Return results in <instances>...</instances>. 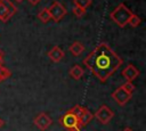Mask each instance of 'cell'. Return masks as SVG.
I'll return each instance as SVG.
<instances>
[{
    "label": "cell",
    "mask_w": 146,
    "mask_h": 131,
    "mask_svg": "<svg viewBox=\"0 0 146 131\" xmlns=\"http://www.w3.org/2000/svg\"><path fill=\"white\" fill-rule=\"evenodd\" d=\"M68 112H71L72 114L75 115V117L78 118L79 124H80L81 128L86 126L87 124H89L91 122V120L94 118V115L91 114V112L87 107L81 106V105H75L74 107L68 109Z\"/></svg>",
    "instance_id": "3"
},
{
    "label": "cell",
    "mask_w": 146,
    "mask_h": 131,
    "mask_svg": "<svg viewBox=\"0 0 146 131\" xmlns=\"http://www.w3.org/2000/svg\"><path fill=\"white\" fill-rule=\"evenodd\" d=\"M0 2L6 7V9L10 13L11 16H14V15L17 13V8H16V6H15L10 0H0Z\"/></svg>",
    "instance_id": "15"
},
{
    "label": "cell",
    "mask_w": 146,
    "mask_h": 131,
    "mask_svg": "<svg viewBox=\"0 0 146 131\" xmlns=\"http://www.w3.org/2000/svg\"><path fill=\"white\" fill-rule=\"evenodd\" d=\"M122 64L123 59L106 42L97 44L83 59V65L100 82H106Z\"/></svg>",
    "instance_id": "1"
},
{
    "label": "cell",
    "mask_w": 146,
    "mask_h": 131,
    "mask_svg": "<svg viewBox=\"0 0 146 131\" xmlns=\"http://www.w3.org/2000/svg\"><path fill=\"white\" fill-rule=\"evenodd\" d=\"M15 1H17V2H22L23 0H15Z\"/></svg>",
    "instance_id": "25"
},
{
    "label": "cell",
    "mask_w": 146,
    "mask_h": 131,
    "mask_svg": "<svg viewBox=\"0 0 146 131\" xmlns=\"http://www.w3.org/2000/svg\"><path fill=\"white\" fill-rule=\"evenodd\" d=\"M132 14H133V13H132L128 7H125L124 3H120L119 6H116V7L111 11L110 18H111L117 26L124 27V26L128 24V22H129V19H130V17H131Z\"/></svg>",
    "instance_id": "2"
},
{
    "label": "cell",
    "mask_w": 146,
    "mask_h": 131,
    "mask_svg": "<svg viewBox=\"0 0 146 131\" xmlns=\"http://www.w3.org/2000/svg\"><path fill=\"white\" fill-rule=\"evenodd\" d=\"M10 75H11V72L8 68H6L5 66H0V83L6 79H8Z\"/></svg>",
    "instance_id": "16"
},
{
    "label": "cell",
    "mask_w": 146,
    "mask_h": 131,
    "mask_svg": "<svg viewBox=\"0 0 146 131\" xmlns=\"http://www.w3.org/2000/svg\"><path fill=\"white\" fill-rule=\"evenodd\" d=\"M27 1H29V2L31 3V5H33V6H35V5H38V3H39V2L41 1V0H27Z\"/></svg>",
    "instance_id": "22"
},
{
    "label": "cell",
    "mask_w": 146,
    "mask_h": 131,
    "mask_svg": "<svg viewBox=\"0 0 146 131\" xmlns=\"http://www.w3.org/2000/svg\"><path fill=\"white\" fill-rule=\"evenodd\" d=\"M72 11H73V14H74L76 17H82V16L86 14V9H82V8L76 7V6H74V7L72 8Z\"/></svg>",
    "instance_id": "20"
},
{
    "label": "cell",
    "mask_w": 146,
    "mask_h": 131,
    "mask_svg": "<svg viewBox=\"0 0 146 131\" xmlns=\"http://www.w3.org/2000/svg\"><path fill=\"white\" fill-rule=\"evenodd\" d=\"M11 17H13V16L10 15V13H9V11L6 9V7L0 2V21L3 22V23H6V22H8Z\"/></svg>",
    "instance_id": "13"
},
{
    "label": "cell",
    "mask_w": 146,
    "mask_h": 131,
    "mask_svg": "<svg viewBox=\"0 0 146 131\" xmlns=\"http://www.w3.org/2000/svg\"><path fill=\"white\" fill-rule=\"evenodd\" d=\"M38 18H39L42 23H48V22L51 19L48 8H42V9L39 11V14H38Z\"/></svg>",
    "instance_id": "14"
},
{
    "label": "cell",
    "mask_w": 146,
    "mask_h": 131,
    "mask_svg": "<svg viewBox=\"0 0 146 131\" xmlns=\"http://www.w3.org/2000/svg\"><path fill=\"white\" fill-rule=\"evenodd\" d=\"M94 116H95L102 124H107V123H110L111 120L113 118L114 112H113L110 107H107L106 105H103V106H100V107L97 109V112L95 113Z\"/></svg>",
    "instance_id": "6"
},
{
    "label": "cell",
    "mask_w": 146,
    "mask_h": 131,
    "mask_svg": "<svg viewBox=\"0 0 146 131\" xmlns=\"http://www.w3.org/2000/svg\"><path fill=\"white\" fill-rule=\"evenodd\" d=\"M3 124H5V122H3V120H2L1 117H0V129H1L2 126H3Z\"/></svg>",
    "instance_id": "23"
},
{
    "label": "cell",
    "mask_w": 146,
    "mask_h": 131,
    "mask_svg": "<svg viewBox=\"0 0 146 131\" xmlns=\"http://www.w3.org/2000/svg\"><path fill=\"white\" fill-rule=\"evenodd\" d=\"M140 23H141V18H140L139 16L135 15V14L131 15V17H130V19H129V22H128V24L131 25L132 27H137L138 25H140Z\"/></svg>",
    "instance_id": "17"
},
{
    "label": "cell",
    "mask_w": 146,
    "mask_h": 131,
    "mask_svg": "<svg viewBox=\"0 0 146 131\" xmlns=\"http://www.w3.org/2000/svg\"><path fill=\"white\" fill-rule=\"evenodd\" d=\"M48 10H49V14H50L51 19H54L55 22H59L67 14L66 8L59 1H54L50 5V7L48 8Z\"/></svg>",
    "instance_id": "5"
},
{
    "label": "cell",
    "mask_w": 146,
    "mask_h": 131,
    "mask_svg": "<svg viewBox=\"0 0 146 131\" xmlns=\"http://www.w3.org/2000/svg\"><path fill=\"white\" fill-rule=\"evenodd\" d=\"M68 50H70V52H71L73 56L78 57V56H80V55L83 52V50H84V46H83L81 42L75 41V42H73V43L70 46Z\"/></svg>",
    "instance_id": "12"
},
{
    "label": "cell",
    "mask_w": 146,
    "mask_h": 131,
    "mask_svg": "<svg viewBox=\"0 0 146 131\" xmlns=\"http://www.w3.org/2000/svg\"><path fill=\"white\" fill-rule=\"evenodd\" d=\"M83 74H84V71L83 68L80 66V65H74L70 68V76L74 80H80L83 77Z\"/></svg>",
    "instance_id": "11"
},
{
    "label": "cell",
    "mask_w": 146,
    "mask_h": 131,
    "mask_svg": "<svg viewBox=\"0 0 146 131\" xmlns=\"http://www.w3.org/2000/svg\"><path fill=\"white\" fill-rule=\"evenodd\" d=\"M48 57H49V59L51 60V62H54V63H59L63 58H64V56H65V52H64V50H62V48H59L58 46H55V47H52L49 51H48Z\"/></svg>",
    "instance_id": "10"
},
{
    "label": "cell",
    "mask_w": 146,
    "mask_h": 131,
    "mask_svg": "<svg viewBox=\"0 0 146 131\" xmlns=\"http://www.w3.org/2000/svg\"><path fill=\"white\" fill-rule=\"evenodd\" d=\"M3 51L0 49V66H2V63H3Z\"/></svg>",
    "instance_id": "21"
},
{
    "label": "cell",
    "mask_w": 146,
    "mask_h": 131,
    "mask_svg": "<svg viewBox=\"0 0 146 131\" xmlns=\"http://www.w3.org/2000/svg\"><path fill=\"white\" fill-rule=\"evenodd\" d=\"M132 97V93L125 91L123 88L119 87L117 89H115L113 92H112V98L115 100V103L119 105V106H124Z\"/></svg>",
    "instance_id": "7"
},
{
    "label": "cell",
    "mask_w": 146,
    "mask_h": 131,
    "mask_svg": "<svg viewBox=\"0 0 146 131\" xmlns=\"http://www.w3.org/2000/svg\"><path fill=\"white\" fill-rule=\"evenodd\" d=\"M121 88H123L125 91H128V92H130V93H132L133 90H135V85H133L132 82H130V81H125V83H123V84L121 85Z\"/></svg>",
    "instance_id": "19"
},
{
    "label": "cell",
    "mask_w": 146,
    "mask_h": 131,
    "mask_svg": "<svg viewBox=\"0 0 146 131\" xmlns=\"http://www.w3.org/2000/svg\"><path fill=\"white\" fill-rule=\"evenodd\" d=\"M121 74H122V76L125 79V81H130V82H132L135 79H137V77L139 76L140 72H139V69H138L135 65H132V64H128V65L122 69Z\"/></svg>",
    "instance_id": "9"
},
{
    "label": "cell",
    "mask_w": 146,
    "mask_h": 131,
    "mask_svg": "<svg viewBox=\"0 0 146 131\" xmlns=\"http://www.w3.org/2000/svg\"><path fill=\"white\" fill-rule=\"evenodd\" d=\"M33 123H34V125H35L40 131H46V130L51 125L52 120H51V117H50L48 114H46V113L42 112V113H40V114H38V115L35 116Z\"/></svg>",
    "instance_id": "8"
},
{
    "label": "cell",
    "mask_w": 146,
    "mask_h": 131,
    "mask_svg": "<svg viewBox=\"0 0 146 131\" xmlns=\"http://www.w3.org/2000/svg\"><path fill=\"white\" fill-rule=\"evenodd\" d=\"M74 6L80 7L82 9H87L91 5V0H73Z\"/></svg>",
    "instance_id": "18"
},
{
    "label": "cell",
    "mask_w": 146,
    "mask_h": 131,
    "mask_svg": "<svg viewBox=\"0 0 146 131\" xmlns=\"http://www.w3.org/2000/svg\"><path fill=\"white\" fill-rule=\"evenodd\" d=\"M59 122L60 124L68 131H81L80 130V124H79V121L78 118L75 117L74 114H72L71 112H66L60 118H59Z\"/></svg>",
    "instance_id": "4"
},
{
    "label": "cell",
    "mask_w": 146,
    "mask_h": 131,
    "mask_svg": "<svg viewBox=\"0 0 146 131\" xmlns=\"http://www.w3.org/2000/svg\"><path fill=\"white\" fill-rule=\"evenodd\" d=\"M122 131H133V130H132L131 128H125V129H123Z\"/></svg>",
    "instance_id": "24"
}]
</instances>
